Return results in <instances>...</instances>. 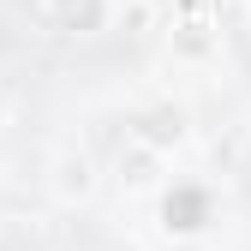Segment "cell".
<instances>
[{
  "instance_id": "cell-5",
  "label": "cell",
  "mask_w": 251,
  "mask_h": 251,
  "mask_svg": "<svg viewBox=\"0 0 251 251\" xmlns=\"http://www.w3.org/2000/svg\"><path fill=\"white\" fill-rule=\"evenodd\" d=\"M179 138H185V114H179V108H155V114L138 126V144L162 150V155H168V144H179Z\"/></svg>"
},
{
  "instance_id": "cell-9",
  "label": "cell",
  "mask_w": 251,
  "mask_h": 251,
  "mask_svg": "<svg viewBox=\"0 0 251 251\" xmlns=\"http://www.w3.org/2000/svg\"><path fill=\"white\" fill-rule=\"evenodd\" d=\"M0 251H6V239H0Z\"/></svg>"
},
{
  "instance_id": "cell-1",
  "label": "cell",
  "mask_w": 251,
  "mask_h": 251,
  "mask_svg": "<svg viewBox=\"0 0 251 251\" xmlns=\"http://www.w3.org/2000/svg\"><path fill=\"white\" fill-rule=\"evenodd\" d=\"M209 227V192L203 185H174L162 192V233L168 239H198Z\"/></svg>"
},
{
  "instance_id": "cell-4",
  "label": "cell",
  "mask_w": 251,
  "mask_h": 251,
  "mask_svg": "<svg viewBox=\"0 0 251 251\" xmlns=\"http://www.w3.org/2000/svg\"><path fill=\"white\" fill-rule=\"evenodd\" d=\"M120 185L126 192H155L162 185V150H150V144H126L120 150Z\"/></svg>"
},
{
  "instance_id": "cell-3",
  "label": "cell",
  "mask_w": 251,
  "mask_h": 251,
  "mask_svg": "<svg viewBox=\"0 0 251 251\" xmlns=\"http://www.w3.org/2000/svg\"><path fill=\"white\" fill-rule=\"evenodd\" d=\"M48 185H54V198H60V203H84L90 192H96V162H90L84 150H60V155H54V179H48Z\"/></svg>"
},
{
  "instance_id": "cell-8",
  "label": "cell",
  "mask_w": 251,
  "mask_h": 251,
  "mask_svg": "<svg viewBox=\"0 0 251 251\" xmlns=\"http://www.w3.org/2000/svg\"><path fill=\"white\" fill-rule=\"evenodd\" d=\"M168 251H198V245H192V239H174V245H168Z\"/></svg>"
},
{
  "instance_id": "cell-6",
  "label": "cell",
  "mask_w": 251,
  "mask_h": 251,
  "mask_svg": "<svg viewBox=\"0 0 251 251\" xmlns=\"http://www.w3.org/2000/svg\"><path fill=\"white\" fill-rule=\"evenodd\" d=\"M174 54H179V60H209V54H215V30H209V18H185V24H174Z\"/></svg>"
},
{
  "instance_id": "cell-7",
  "label": "cell",
  "mask_w": 251,
  "mask_h": 251,
  "mask_svg": "<svg viewBox=\"0 0 251 251\" xmlns=\"http://www.w3.org/2000/svg\"><path fill=\"white\" fill-rule=\"evenodd\" d=\"M0 126H12V90L0 84Z\"/></svg>"
},
{
  "instance_id": "cell-2",
  "label": "cell",
  "mask_w": 251,
  "mask_h": 251,
  "mask_svg": "<svg viewBox=\"0 0 251 251\" xmlns=\"http://www.w3.org/2000/svg\"><path fill=\"white\" fill-rule=\"evenodd\" d=\"M114 18V0H42V24L54 36H96Z\"/></svg>"
}]
</instances>
